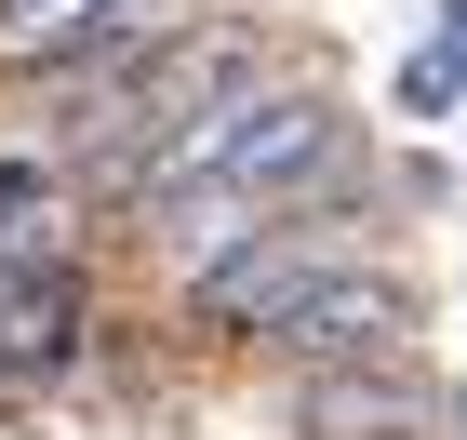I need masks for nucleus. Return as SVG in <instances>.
Wrapping results in <instances>:
<instances>
[{"mask_svg": "<svg viewBox=\"0 0 467 440\" xmlns=\"http://www.w3.org/2000/svg\"><path fill=\"white\" fill-rule=\"evenodd\" d=\"M281 67V40L254 27V14H201V27L174 40V54H147V67H120V80H80L67 94V160L108 200H147V187L187 160V134L227 107V94H254V80Z\"/></svg>", "mask_w": 467, "mask_h": 440, "instance_id": "obj_1", "label": "nucleus"}, {"mask_svg": "<svg viewBox=\"0 0 467 440\" xmlns=\"http://www.w3.org/2000/svg\"><path fill=\"white\" fill-rule=\"evenodd\" d=\"M348 147H360L348 94L267 67L254 94H227V107L187 134V160L161 187H214V200H241V214H294V200H334V187H348ZM161 187H147V200H161ZM120 214H134V200H120Z\"/></svg>", "mask_w": 467, "mask_h": 440, "instance_id": "obj_2", "label": "nucleus"}, {"mask_svg": "<svg viewBox=\"0 0 467 440\" xmlns=\"http://www.w3.org/2000/svg\"><path fill=\"white\" fill-rule=\"evenodd\" d=\"M348 267H374L360 254V214L294 200V214H267L254 240H227V254L201 267V281H174V293H187V321L214 333V347H267V333H281L321 281H348Z\"/></svg>", "mask_w": 467, "mask_h": 440, "instance_id": "obj_3", "label": "nucleus"}, {"mask_svg": "<svg viewBox=\"0 0 467 440\" xmlns=\"http://www.w3.org/2000/svg\"><path fill=\"white\" fill-rule=\"evenodd\" d=\"M201 14L214 0H0V67L80 94V80H120L147 54H174Z\"/></svg>", "mask_w": 467, "mask_h": 440, "instance_id": "obj_4", "label": "nucleus"}, {"mask_svg": "<svg viewBox=\"0 0 467 440\" xmlns=\"http://www.w3.org/2000/svg\"><path fill=\"white\" fill-rule=\"evenodd\" d=\"M294 373H348V361H400L414 347V293L388 281V267H348V281H321L307 307H294L281 333H267Z\"/></svg>", "mask_w": 467, "mask_h": 440, "instance_id": "obj_5", "label": "nucleus"}, {"mask_svg": "<svg viewBox=\"0 0 467 440\" xmlns=\"http://www.w3.org/2000/svg\"><path fill=\"white\" fill-rule=\"evenodd\" d=\"M441 427V387L428 361H348V373H294V440H428Z\"/></svg>", "mask_w": 467, "mask_h": 440, "instance_id": "obj_6", "label": "nucleus"}, {"mask_svg": "<svg viewBox=\"0 0 467 440\" xmlns=\"http://www.w3.org/2000/svg\"><path fill=\"white\" fill-rule=\"evenodd\" d=\"M67 361H80V281L67 267H0V414L27 387H54Z\"/></svg>", "mask_w": 467, "mask_h": 440, "instance_id": "obj_7", "label": "nucleus"}, {"mask_svg": "<svg viewBox=\"0 0 467 440\" xmlns=\"http://www.w3.org/2000/svg\"><path fill=\"white\" fill-rule=\"evenodd\" d=\"M67 174H40V160H0V267H67Z\"/></svg>", "mask_w": 467, "mask_h": 440, "instance_id": "obj_8", "label": "nucleus"}, {"mask_svg": "<svg viewBox=\"0 0 467 440\" xmlns=\"http://www.w3.org/2000/svg\"><path fill=\"white\" fill-rule=\"evenodd\" d=\"M388 107H400V120H454L467 94H454V67H441L428 40H414V54H400V67H388Z\"/></svg>", "mask_w": 467, "mask_h": 440, "instance_id": "obj_9", "label": "nucleus"}, {"mask_svg": "<svg viewBox=\"0 0 467 440\" xmlns=\"http://www.w3.org/2000/svg\"><path fill=\"white\" fill-rule=\"evenodd\" d=\"M428 54L454 67V94H467V0H441V14H428Z\"/></svg>", "mask_w": 467, "mask_h": 440, "instance_id": "obj_10", "label": "nucleus"}]
</instances>
